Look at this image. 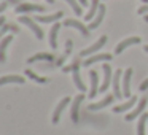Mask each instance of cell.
I'll return each instance as SVG.
<instances>
[{
	"instance_id": "484cf974",
	"label": "cell",
	"mask_w": 148,
	"mask_h": 135,
	"mask_svg": "<svg viewBox=\"0 0 148 135\" xmlns=\"http://www.w3.org/2000/svg\"><path fill=\"white\" fill-rule=\"evenodd\" d=\"M65 2L72 7V10L75 11V14H81V5L78 3L77 0H65Z\"/></svg>"
},
{
	"instance_id": "9a60e30c",
	"label": "cell",
	"mask_w": 148,
	"mask_h": 135,
	"mask_svg": "<svg viewBox=\"0 0 148 135\" xmlns=\"http://www.w3.org/2000/svg\"><path fill=\"white\" fill-rule=\"evenodd\" d=\"M103 16H105V7H103V5H100V7H99V11H97V14H96V19L91 21V24H89V30L97 29V27L102 24Z\"/></svg>"
},
{
	"instance_id": "7c38bea8",
	"label": "cell",
	"mask_w": 148,
	"mask_h": 135,
	"mask_svg": "<svg viewBox=\"0 0 148 135\" xmlns=\"http://www.w3.org/2000/svg\"><path fill=\"white\" fill-rule=\"evenodd\" d=\"M102 70H103V84L100 86V92H105L107 87L110 86V83H112V67L110 65H102Z\"/></svg>"
},
{
	"instance_id": "7a4b0ae2",
	"label": "cell",
	"mask_w": 148,
	"mask_h": 135,
	"mask_svg": "<svg viewBox=\"0 0 148 135\" xmlns=\"http://www.w3.org/2000/svg\"><path fill=\"white\" fill-rule=\"evenodd\" d=\"M70 68H72V72H73V83H75V86H77L81 92H86V86H84V83L81 81V76H80V61L77 59V61L72 64Z\"/></svg>"
},
{
	"instance_id": "5bb4252c",
	"label": "cell",
	"mask_w": 148,
	"mask_h": 135,
	"mask_svg": "<svg viewBox=\"0 0 148 135\" xmlns=\"http://www.w3.org/2000/svg\"><path fill=\"white\" fill-rule=\"evenodd\" d=\"M11 42H13V37L11 35H7L2 42H0V62L7 61V48Z\"/></svg>"
},
{
	"instance_id": "e575fe53",
	"label": "cell",
	"mask_w": 148,
	"mask_h": 135,
	"mask_svg": "<svg viewBox=\"0 0 148 135\" xmlns=\"http://www.w3.org/2000/svg\"><path fill=\"white\" fill-rule=\"evenodd\" d=\"M145 51H147V52H148V45H147V46H145Z\"/></svg>"
},
{
	"instance_id": "52a82bcc",
	"label": "cell",
	"mask_w": 148,
	"mask_h": 135,
	"mask_svg": "<svg viewBox=\"0 0 148 135\" xmlns=\"http://www.w3.org/2000/svg\"><path fill=\"white\" fill-rule=\"evenodd\" d=\"M89 78H91V91H89V97H96L97 94L100 92V87H99V75H97L96 70H91L89 72Z\"/></svg>"
},
{
	"instance_id": "d6986e66",
	"label": "cell",
	"mask_w": 148,
	"mask_h": 135,
	"mask_svg": "<svg viewBox=\"0 0 148 135\" xmlns=\"http://www.w3.org/2000/svg\"><path fill=\"white\" fill-rule=\"evenodd\" d=\"M59 29H61V24L56 22L54 26L51 27V32H49V45L51 48H58V33H59Z\"/></svg>"
},
{
	"instance_id": "4316f807",
	"label": "cell",
	"mask_w": 148,
	"mask_h": 135,
	"mask_svg": "<svg viewBox=\"0 0 148 135\" xmlns=\"http://www.w3.org/2000/svg\"><path fill=\"white\" fill-rule=\"evenodd\" d=\"M8 30H14V32H18V29H16L14 26H3L2 29H0V38H2V37H3L5 33L8 32Z\"/></svg>"
},
{
	"instance_id": "1f68e13d",
	"label": "cell",
	"mask_w": 148,
	"mask_h": 135,
	"mask_svg": "<svg viewBox=\"0 0 148 135\" xmlns=\"http://www.w3.org/2000/svg\"><path fill=\"white\" fill-rule=\"evenodd\" d=\"M80 3H81V7H86V5H88V0H80Z\"/></svg>"
},
{
	"instance_id": "d590c367",
	"label": "cell",
	"mask_w": 148,
	"mask_h": 135,
	"mask_svg": "<svg viewBox=\"0 0 148 135\" xmlns=\"http://www.w3.org/2000/svg\"><path fill=\"white\" fill-rule=\"evenodd\" d=\"M142 2H143V3H148V0H142Z\"/></svg>"
},
{
	"instance_id": "7402d4cb",
	"label": "cell",
	"mask_w": 148,
	"mask_h": 135,
	"mask_svg": "<svg viewBox=\"0 0 148 135\" xmlns=\"http://www.w3.org/2000/svg\"><path fill=\"white\" fill-rule=\"evenodd\" d=\"M119 80H121V70H118L115 73V76H113V89H115V97H118V99H123V92L119 91Z\"/></svg>"
},
{
	"instance_id": "ffe728a7",
	"label": "cell",
	"mask_w": 148,
	"mask_h": 135,
	"mask_svg": "<svg viewBox=\"0 0 148 135\" xmlns=\"http://www.w3.org/2000/svg\"><path fill=\"white\" fill-rule=\"evenodd\" d=\"M61 18H62V11H58V13H54V14H48V16H35V21L46 24V22H54V21L61 19Z\"/></svg>"
},
{
	"instance_id": "cb8c5ba5",
	"label": "cell",
	"mask_w": 148,
	"mask_h": 135,
	"mask_svg": "<svg viewBox=\"0 0 148 135\" xmlns=\"http://www.w3.org/2000/svg\"><path fill=\"white\" fill-rule=\"evenodd\" d=\"M26 76L32 78L34 81H37V83H40V84H45V83H48V78H45V76H38V75H37L35 72H32L30 68H27V70H26Z\"/></svg>"
},
{
	"instance_id": "836d02e7",
	"label": "cell",
	"mask_w": 148,
	"mask_h": 135,
	"mask_svg": "<svg viewBox=\"0 0 148 135\" xmlns=\"http://www.w3.org/2000/svg\"><path fill=\"white\" fill-rule=\"evenodd\" d=\"M145 21H147V22H148V14H145Z\"/></svg>"
},
{
	"instance_id": "3957f363",
	"label": "cell",
	"mask_w": 148,
	"mask_h": 135,
	"mask_svg": "<svg viewBox=\"0 0 148 135\" xmlns=\"http://www.w3.org/2000/svg\"><path fill=\"white\" fill-rule=\"evenodd\" d=\"M105 43H107V37L103 35V37H100V38L97 40L96 43H94V45H91L89 48L83 49V51L80 52V56H81V57H86V56H91V54H94V52H96V51H99V49L102 48L103 45H105Z\"/></svg>"
},
{
	"instance_id": "5b68a950",
	"label": "cell",
	"mask_w": 148,
	"mask_h": 135,
	"mask_svg": "<svg viewBox=\"0 0 148 135\" xmlns=\"http://www.w3.org/2000/svg\"><path fill=\"white\" fill-rule=\"evenodd\" d=\"M142 40H140V37H129V38H126V40H123V42H119L118 45H116V48H115V52L116 54H121L123 51H124L127 46H131V45H138Z\"/></svg>"
},
{
	"instance_id": "6da1fadb",
	"label": "cell",
	"mask_w": 148,
	"mask_h": 135,
	"mask_svg": "<svg viewBox=\"0 0 148 135\" xmlns=\"http://www.w3.org/2000/svg\"><path fill=\"white\" fill-rule=\"evenodd\" d=\"M19 22H21V24H26V26L29 27V29L32 30L34 33H35V37H37L38 40H43V30L40 29V26H38V24H37L34 19H30L29 16H21V18H19Z\"/></svg>"
},
{
	"instance_id": "30bf717a",
	"label": "cell",
	"mask_w": 148,
	"mask_h": 135,
	"mask_svg": "<svg viewBox=\"0 0 148 135\" xmlns=\"http://www.w3.org/2000/svg\"><path fill=\"white\" fill-rule=\"evenodd\" d=\"M147 103H148V99H147V97H142V99L138 100V105L135 106V108L132 110L127 116H126V121H132V119H135L138 115H142V111H143V108H145Z\"/></svg>"
},
{
	"instance_id": "277c9868",
	"label": "cell",
	"mask_w": 148,
	"mask_h": 135,
	"mask_svg": "<svg viewBox=\"0 0 148 135\" xmlns=\"http://www.w3.org/2000/svg\"><path fill=\"white\" fill-rule=\"evenodd\" d=\"M32 11L42 13V11H45V7L35 5V3H21L16 7V13H32Z\"/></svg>"
},
{
	"instance_id": "44dd1931",
	"label": "cell",
	"mask_w": 148,
	"mask_h": 135,
	"mask_svg": "<svg viewBox=\"0 0 148 135\" xmlns=\"http://www.w3.org/2000/svg\"><path fill=\"white\" fill-rule=\"evenodd\" d=\"M54 56L48 54V52H38V54L32 56V57L27 59V64H34V62H38V61H53Z\"/></svg>"
},
{
	"instance_id": "603a6c76",
	"label": "cell",
	"mask_w": 148,
	"mask_h": 135,
	"mask_svg": "<svg viewBox=\"0 0 148 135\" xmlns=\"http://www.w3.org/2000/svg\"><path fill=\"white\" fill-rule=\"evenodd\" d=\"M99 0H92L91 2V8H89V11L86 13V16H84V19L86 21H92L94 19V16L97 14V11H99Z\"/></svg>"
},
{
	"instance_id": "d4e9b609",
	"label": "cell",
	"mask_w": 148,
	"mask_h": 135,
	"mask_svg": "<svg viewBox=\"0 0 148 135\" xmlns=\"http://www.w3.org/2000/svg\"><path fill=\"white\" fill-rule=\"evenodd\" d=\"M148 121V113L140 115V121L137 124V135H145V122Z\"/></svg>"
},
{
	"instance_id": "e0dca14e",
	"label": "cell",
	"mask_w": 148,
	"mask_h": 135,
	"mask_svg": "<svg viewBox=\"0 0 148 135\" xmlns=\"http://www.w3.org/2000/svg\"><path fill=\"white\" fill-rule=\"evenodd\" d=\"M112 102H113V95H107L105 99H102L100 102H97V103H91V105L88 106V110H89V111H96V110H100V108H103V106L110 105Z\"/></svg>"
},
{
	"instance_id": "f546056e",
	"label": "cell",
	"mask_w": 148,
	"mask_h": 135,
	"mask_svg": "<svg viewBox=\"0 0 148 135\" xmlns=\"http://www.w3.org/2000/svg\"><path fill=\"white\" fill-rule=\"evenodd\" d=\"M7 7H8V2H2V3H0V13L7 10Z\"/></svg>"
},
{
	"instance_id": "2e32d148",
	"label": "cell",
	"mask_w": 148,
	"mask_h": 135,
	"mask_svg": "<svg viewBox=\"0 0 148 135\" xmlns=\"http://www.w3.org/2000/svg\"><path fill=\"white\" fill-rule=\"evenodd\" d=\"M113 56L112 54H96V56H91V57H88L86 61L83 62L86 67H89V65L96 64V62H102V61H110Z\"/></svg>"
},
{
	"instance_id": "d6a6232c",
	"label": "cell",
	"mask_w": 148,
	"mask_h": 135,
	"mask_svg": "<svg viewBox=\"0 0 148 135\" xmlns=\"http://www.w3.org/2000/svg\"><path fill=\"white\" fill-rule=\"evenodd\" d=\"M46 2H48V3H54V0H46Z\"/></svg>"
},
{
	"instance_id": "ac0fdd59",
	"label": "cell",
	"mask_w": 148,
	"mask_h": 135,
	"mask_svg": "<svg viewBox=\"0 0 148 135\" xmlns=\"http://www.w3.org/2000/svg\"><path fill=\"white\" fill-rule=\"evenodd\" d=\"M135 103H137V97H135V95H132V97H131V99H129L126 103H123V105L115 106V108H113V111H115V113H123V111H126V110H131L132 106L135 105Z\"/></svg>"
},
{
	"instance_id": "8fae6325",
	"label": "cell",
	"mask_w": 148,
	"mask_h": 135,
	"mask_svg": "<svg viewBox=\"0 0 148 135\" xmlns=\"http://www.w3.org/2000/svg\"><path fill=\"white\" fill-rule=\"evenodd\" d=\"M84 95L83 94H80V95H77L73 99V103H72V110H70V118L73 122H78V111H80V105L81 102H83Z\"/></svg>"
},
{
	"instance_id": "f1b7e54d",
	"label": "cell",
	"mask_w": 148,
	"mask_h": 135,
	"mask_svg": "<svg viewBox=\"0 0 148 135\" xmlns=\"http://www.w3.org/2000/svg\"><path fill=\"white\" fill-rule=\"evenodd\" d=\"M138 89H140L142 92H143V91H147V89H148V80H145L143 83H142L140 86H138Z\"/></svg>"
},
{
	"instance_id": "9c48e42d",
	"label": "cell",
	"mask_w": 148,
	"mask_h": 135,
	"mask_svg": "<svg viewBox=\"0 0 148 135\" xmlns=\"http://www.w3.org/2000/svg\"><path fill=\"white\" fill-rule=\"evenodd\" d=\"M131 78H132V68H127L123 75V95L131 97Z\"/></svg>"
},
{
	"instance_id": "83f0119b",
	"label": "cell",
	"mask_w": 148,
	"mask_h": 135,
	"mask_svg": "<svg viewBox=\"0 0 148 135\" xmlns=\"http://www.w3.org/2000/svg\"><path fill=\"white\" fill-rule=\"evenodd\" d=\"M138 14H148V5H143V7H140L137 10Z\"/></svg>"
},
{
	"instance_id": "ba28073f",
	"label": "cell",
	"mask_w": 148,
	"mask_h": 135,
	"mask_svg": "<svg viewBox=\"0 0 148 135\" xmlns=\"http://www.w3.org/2000/svg\"><path fill=\"white\" fill-rule=\"evenodd\" d=\"M69 103H70V97H64V99H62L61 102L58 103V106H56L54 113H53V124H58V122H59L62 111H64V108L69 105Z\"/></svg>"
},
{
	"instance_id": "4dcf8cb0",
	"label": "cell",
	"mask_w": 148,
	"mask_h": 135,
	"mask_svg": "<svg viewBox=\"0 0 148 135\" xmlns=\"http://www.w3.org/2000/svg\"><path fill=\"white\" fill-rule=\"evenodd\" d=\"M3 24H5V16H0V29L3 27Z\"/></svg>"
},
{
	"instance_id": "8992f818",
	"label": "cell",
	"mask_w": 148,
	"mask_h": 135,
	"mask_svg": "<svg viewBox=\"0 0 148 135\" xmlns=\"http://www.w3.org/2000/svg\"><path fill=\"white\" fill-rule=\"evenodd\" d=\"M64 26L73 27V29L80 30L83 37H88V35H89V27H86L83 22H80V21H77V19H65V21H64Z\"/></svg>"
},
{
	"instance_id": "4fadbf2b",
	"label": "cell",
	"mask_w": 148,
	"mask_h": 135,
	"mask_svg": "<svg viewBox=\"0 0 148 135\" xmlns=\"http://www.w3.org/2000/svg\"><path fill=\"white\" fill-rule=\"evenodd\" d=\"M10 83H16V84H24L26 80L19 75H5V76L0 78V86H3V84H10Z\"/></svg>"
}]
</instances>
